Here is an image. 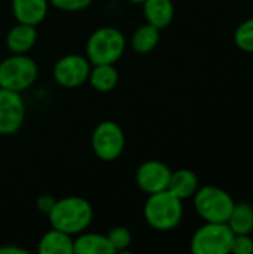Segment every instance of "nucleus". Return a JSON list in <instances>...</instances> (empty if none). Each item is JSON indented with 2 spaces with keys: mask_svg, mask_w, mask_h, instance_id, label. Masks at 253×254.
I'll list each match as a JSON object with an SVG mask.
<instances>
[{
  "mask_svg": "<svg viewBox=\"0 0 253 254\" xmlns=\"http://www.w3.org/2000/svg\"><path fill=\"white\" fill-rule=\"evenodd\" d=\"M142 4L146 22L160 30L171 24L174 18V6L171 0H145Z\"/></svg>",
  "mask_w": 253,
  "mask_h": 254,
  "instance_id": "ddd939ff",
  "label": "nucleus"
},
{
  "mask_svg": "<svg viewBox=\"0 0 253 254\" xmlns=\"http://www.w3.org/2000/svg\"><path fill=\"white\" fill-rule=\"evenodd\" d=\"M234 42L239 49L253 54V16L237 27L234 33Z\"/></svg>",
  "mask_w": 253,
  "mask_h": 254,
  "instance_id": "aec40b11",
  "label": "nucleus"
},
{
  "mask_svg": "<svg viewBox=\"0 0 253 254\" xmlns=\"http://www.w3.org/2000/svg\"><path fill=\"white\" fill-rule=\"evenodd\" d=\"M25 104L19 92L0 88V135L15 134L24 124Z\"/></svg>",
  "mask_w": 253,
  "mask_h": 254,
  "instance_id": "1a4fd4ad",
  "label": "nucleus"
},
{
  "mask_svg": "<svg viewBox=\"0 0 253 254\" xmlns=\"http://www.w3.org/2000/svg\"><path fill=\"white\" fill-rule=\"evenodd\" d=\"M192 198L198 216L204 222L213 223H227L236 204L231 195L218 186L198 188Z\"/></svg>",
  "mask_w": 253,
  "mask_h": 254,
  "instance_id": "20e7f679",
  "label": "nucleus"
},
{
  "mask_svg": "<svg viewBox=\"0 0 253 254\" xmlns=\"http://www.w3.org/2000/svg\"><path fill=\"white\" fill-rule=\"evenodd\" d=\"M106 237H107V240H109V243H110L115 253L125 252L131 246V241H133L130 229H127L124 226H116V228L110 229Z\"/></svg>",
  "mask_w": 253,
  "mask_h": 254,
  "instance_id": "412c9836",
  "label": "nucleus"
},
{
  "mask_svg": "<svg viewBox=\"0 0 253 254\" xmlns=\"http://www.w3.org/2000/svg\"><path fill=\"white\" fill-rule=\"evenodd\" d=\"M130 1H133V3H143L145 0H130Z\"/></svg>",
  "mask_w": 253,
  "mask_h": 254,
  "instance_id": "a878e982",
  "label": "nucleus"
},
{
  "mask_svg": "<svg viewBox=\"0 0 253 254\" xmlns=\"http://www.w3.org/2000/svg\"><path fill=\"white\" fill-rule=\"evenodd\" d=\"M39 68L33 58L25 54H12L0 63V88L22 92L37 79Z\"/></svg>",
  "mask_w": 253,
  "mask_h": 254,
  "instance_id": "39448f33",
  "label": "nucleus"
},
{
  "mask_svg": "<svg viewBox=\"0 0 253 254\" xmlns=\"http://www.w3.org/2000/svg\"><path fill=\"white\" fill-rule=\"evenodd\" d=\"M167 190H170L179 199H188L195 195L198 190V177L194 171L180 168L177 171H171L170 183Z\"/></svg>",
  "mask_w": 253,
  "mask_h": 254,
  "instance_id": "4468645a",
  "label": "nucleus"
},
{
  "mask_svg": "<svg viewBox=\"0 0 253 254\" xmlns=\"http://www.w3.org/2000/svg\"><path fill=\"white\" fill-rule=\"evenodd\" d=\"M49 0H12V12L18 22L39 25L48 13Z\"/></svg>",
  "mask_w": 253,
  "mask_h": 254,
  "instance_id": "9b49d317",
  "label": "nucleus"
},
{
  "mask_svg": "<svg viewBox=\"0 0 253 254\" xmlns=\"http://www.w3.org/2000/svg\"><path fill=\"white\" fill-rule=\"evenodd\" d=\"M73 237L58 231L51 229L48 231L40 243H39V253L40 254H75L73 252Z\"/></svg>",
  "mask_w": 253,
  "mask_h": 254,
  "instance_id": "2eb2a0df",
  "label": "nucleus"
},
{
  "mask_svg": "<svg viewBox=\"0 0 253 254\" xmlns=\"http://www.w3.org/2000/svg\"><path fill=\"white\" fill-rule=\"evenodd\" d=\"M92 207L82 196H66L54 202L48 217L54 229L63 231L72 237L86 231L92 222Z\"/></svg>",
  "mask_w": 253,
  "mask_h": 254,
  "instance_id": "f257e3e1",
  "label": "nucleus"
},
{
  "mask_svg": "<svg viewBox=\"0 0 253 254\" xmlns=\"http://www.w3.org/2000/svg\"><path fill=\"white\" fill-rule=\"evenodd\" d=\"M91 147L97 158L104 162L118 159L125 147V135L121 125L113 121L100 122L92 131Z\"/></svg>",
  "mask_w": 253,
  "mask_h": 254,
  "instance_id": "0eeeda50",
  "label": "nucleus"
},
{
  "mask_svg": "<svg viewBox=\"0 0 253 254\" xmlns=\"http://www.w3.org/2000/svg\"><path fill=\"white\" fill-rule=\"evenodd\" d=\"M127 40L115 27H101L86 40V58L91 65L115 64L124 55Z\"/></svg>",
  "mask_w": 253,
  "mask_h": 254,
  "instance_id": "7ed1b4c3",
  "label": "nucleus"
},
{
  "mask_svg": "<svg viewBox=\"0 0 253 254\" xmlns=\"http://www.w3.org/2000/svg\"><path fill=\"white\" fill-rule=\"evenodd\" d=\"M75 254H115L106 235L100 234H79L73 241Z\"/></svg>",
  "mask_w": 253,
  "mask_h": 254,
  "instance_id": "f3484780",
  "label": "nucleus"
},
{
  "mask_svg": "<svg viewBox=\"0 0 253 254\" xmlns=\"http://www.w3.org/2000/svg\"><path fill=\"white\" fill-rule=\"evenodd\" d=\"M54 202H55V201H52V199H51L49 196H46V195L37 199L39 208H40L42 211H45V213H49V210H51V207L54 205Z\"/></svg>",
  "mask_w": 253,
  "mask_h": 254,
  "instance_id": "b1692460",
  "label": "nucleus"
},
{
  "mask_svg": "<svg viewBox=\"0 0 253 254\" xmlns=\"http://www.w3.org/2000/svg\"><path fill=\"white\" fill-rule=\"evenodd\" d=\"M88 82L98 92H110L119 82V73L113 64H97L91 67Z\"/></svg>",
  "mask_w": 253,
  "mask_h": 254,
  "instance_id": "dca6fc26",
  "label": "nucleus"
},
{
  "mask_svg": "<svg viewBox=\"0 0 253 254\" xmlns=\"http://www.w3.org/2000/svg\"><path fill=\"white\" fill-rule=\"evenodd\" d=\"M92 0H49V3L60 10L64 12H79L86 9Z\"/></svg>",
  "mask_w": 253,
  "mask_h": 254,
  "instance_id": "5701e85b",
  "label": "nucleus"
},
{
  "mask_svg": "<svg viewBox=\"0 0 253 254\" xmlns=\"http://www.w3.org/2000/svg\"><path fill=\"white\" fill-rule=\"evenodd\" d=\"M143 214L151 228L163 232L171 231L183 217L182 199L174 196L170 190L152 193L145 202Z\"/></svg>",
  "mask_w": 253,
  "mask_h": 254,
  "instance_id": "f03ea898",
  "label": "nucleus"
},
{
  "mask_svg": "<svg viewBox=\"0 0 253 254\" xmlns=\"http://www.w3.org/2000/svg\"><path fill=\"white\" fill-rule=\"evenodd\" d=\"M170 177H171V170L169 168L167 164L157 159H151L143 162L137 168L136 183L140 188V190H143L148 195H152L161 190H167Z\"/></svg>",
  "mask_w": 253,
  "mask_h": 254,
  "instance_id": "9d476101",
  "label": "nucleus"
},
{
  "mask_svg": "<svg viewBox=\"0 0 253 254\" xmlns=\"http://www.w3.org/2000/svg\"><path fill=\"white\" fill-rule=\"evenodd\" d=\"M234 232L227 223L206 222L195 231L191 240V252L194 254H230Z\"/></svg>",
  "mask_w": 253,
  "mask_h": 254,
  "instance_id": "423d86ee",
  "label": "nucleus"
},
{
  "mask_svg": "<svg viewBox=\"0 0 253 254\" xmlns=\"http://www.w3.org/2000/svg\"><path fill=\"white\" fill-rule=\"evenodd\" d=\"M160 37H161L160 28L146 22L134 31V34L131 37V48L134 49V52H137L140 55L149 54L158 46Z\"/></svg>",
  "mask_w": 253,
  "mask_h": 254,
  "instance_id": "a211bd4d",
  "label": "nucleus"
},
{
  "mask_svg": "<svg viewBox=\"0 0 253 254\" xmlns=\"http://www.w3.org/2000/svg\"><path fill=\"white\" fill-rule=\"evenodd\" d=\"M37 40V30L34 25L18 22L6 34V46L12 54L28 52Z\"/></svg>",
  "mask_w": 253,
  "mask_h": 254,
  "instance_id": "f8f14e48",
  "label": "nucleus"
},
{
  "mask_svg": "<svg viewBox=\"0 0 253 254\" xmlns=\"http://www.w3.org/2000/svg\"><path fill=\"white\" fill-rule=\"evenodd\" d=\"M0 254H27V252L19 247L4 246V247H0Z\"/></svg>",
  "mask_w": 253,
  "mask_h": 254,
  "instance_id": "393cba45",
  "label": "nucleus"
},
{
  "mask_svg": "<svg viewBox=\"0 0 253 254\" xmlns=\"http://www.w3.org/2000/svg\"><path fill=\"white\" fill-rule=\"evenodd\" d=\"M234 254H253V238L251 234H242V235H234L233 244H231V252Z\"/></svg>",
  "mask_w": 253,
  "mask_h": 254,
  "instance_id": "4be33fe9",
  "label": "nucleus"
},
{
  "mask_svg": "<svg viewBox=\"0 0 253 254\" xmlns=\"http://www.w3.org/2000/svg\"><path fill=\"white\" fill-rule=\"evenodd\" d=\"M227 225L234 235L252 234L253 232V205L249 202L234 204V208L227 220Z\"/></svg>",
  "mask_w": 253,
  "mask_h": 254,
  "instance_id": "6ab92c4d",
  "label": "nucleus"
},
{
  "mask_svg": "<svg viewBox=\"0 0 253 254\" xmlns=\"http://www.w3.org/2000/svg\"><path fill=\"white\" fill-rule=\"evenodd\" d=\"M91 63L79 54H69L61 57L54 65V79L63 88L82 86L89 76Z\"/></svg>",
  "mask_w": 253,
  "mask_h": 254,
  "instance_id": "6e6552de",
  "label": "nucleus"
}]
</instances>
